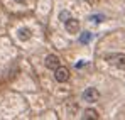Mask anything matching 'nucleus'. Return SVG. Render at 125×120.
<instances>
[{"label":"nucleus","mask_w":125,"mask_h":120,"mask_svg":"<svg viewBox=\"0 0 125 120\" xmlns=\"http://www.w3.org/2000/svg\"><path fill=\"white\" fill-rule=\"evenodd\" d=\"M105 59L108 61L110 64L120 68V69H125V54L124 53H115V54H108Z\"/></svg>","instance_id":"nucleus-1"},{"label":"nucleus","mask_w":125,"mask_h":120,"mask_svg":"<svg viewBox=\"0 0 125 120\" xmlns=\"http://www.w3.org/2000/svg\"><path fill=\"white\" fill-rule=\"evenodd\" d=\"M98 98H100V93L96 88H86L83 91V100L86 103H95V101H98Z\"/></svg>","instance_id":"nucleus-2"},{"label":"nucleus","mask_w":125,"mask_h":120,"mask_svg":"<svg viewBox=\"0 0 125 120\" xmlns=\"http://www.w3.org/2000/svg\"><path fill=\"white\" fill-rule=\"evenodd\" d=\"M54 78H56V81H59V83H64V81L69 80V71L66 68H62V66H58L54 69Z\"/></svg>","instance_id":"nucleus-3"},{"label":"nucleus","mask_w":125,"mask_h":120,"mask_svg":"<svg viewBox=\"0 0 125 120\" xmlns=\"http://www.w3.org/2000/svg\"><path fill=\"white\" fill-rule=\"evenodd\" d=\"M64 27H66V31H68L69 34H76V32L80 31V22L76 19H71V17H69V19L64 22Z\"/></svg>","instance_id":"nucleus-4"},{"label":"nucleus","mask_w":125,"mask_h":120,"mask_svg":"<svg viewBox=\"0 0 125 120\" xmlns=\"http://www.w3.org/2000/svg\"><path fill=\"white\" fill-rule=\"evenodd\" d=\"M44 63H46V66H47L49 69H56V68L61 64V63H59V58H58L56 54H49V56L46 58Z\"/></svg>","instance_id":"nucleus-5"},{"label":"nucleus","mask_w":125,"mask_h":120,"mask_svg":"<svg viewBox=\"0 0 125 120\" xmlns=\"http://www.w3.org/2000/svg\"><path fill=\"white\" fill-rule=\"evenodd\" d=\"M31 36H32V32H31V29H27V27H21V29L17 31V37L21 41H29Z\"/></svg>","instance_id":"nucleus-6"},{"label":"nucleus","mask_w":125,"mask_h":120,"mask_svg":"<svg viewBox=\"0 0 125 120\" xmlns=\"http://www.w3.org/2000/svg\"><path fill=\"white\" fill-rule=\"evenodd\" d=\"M90 41H91V34H90V32H83L81 37H80V42H81V44H88Z\"/></svg>","instance_id":"nucleus-7"},{"label":"nucleus","mask_w":125,"mask_h":120,"mask_svg":"<svg viewBox=\"0 0 125 120\" xmlns=\"http://www.w3.org/2000/svg\"><path fill=\"white\" fill-rule=\"evenodd\" d=\"M84 119H98V113L95 110H86L84 112Z\"/></svg>","instance_id":"nucleus-8"},{"label":"nucleus","mask_w":125,"mask_h":120,"mask_svg":"<svg viewBox=\"0 0 125 120\" xmlns=\"http://www.w3.org/2000/svg\"><path fill=\"white\" fill-rule=\"evenodd\" d=\"M69 17H71V15H69V12H66V10H62L61 14H59V19H61L62 22H66V20L69 19Z\"/></svg>","instance_id":"nucleus-9"},{"label":"nucleus","mask_w":125,"mask_h":120,"mask_svg":"<svg viewBox=\"0 0 125 120\" xmlns=\"http://www.w3.org/2000/svg\"><path fill=\"white\" fill-rule=\"evenodd\" d=\"M102 19H103V15H91L93 22H102Z\"/></svg>","instance_id":"nucleus-10"},{"label":"nucleus","mask_w":125,"mask_h":120,"mask_svg":"<svg viewBox=\"0 0 125 120\" xmlns=\"http://www.w3.org/2000/svg\"><path fill=\"white\" fill-rule=\"evenodd\" d=\"M15 2H17V3H25L27 0H15Z\"/></svg>","instance_id":"nucleus-11"}]
</instances>
